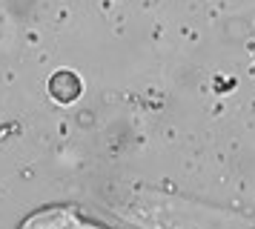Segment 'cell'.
<instances>
[{
    "instance_id": "6da1fadb",
    "label": "cell",
    "mask_w": 255,
    "mask_h": 229,
    "mask_svg": "<svg viewBox=\"0 0 255 229\" xmlns=\"http://www.w3.org/2000/svg\"><path fill=\"white\" fill-rule=\"evenodd\" d=\"M23 229H104V227L83 224L69 209H46V212H37L35 218H29Z\"/></svg>"
},
{
    "instance_id": "7a4b0ae2",
    "label": "cell",
    "mask_w": 255,
    "mask_h": 229,
    "mask_svg": "<svg viewBox=\"0 0 255 229\" xmlns=\"http://www.w3.org/2000/svg\"><path fill=\"white\" fill-rule=\"evenodd\" d=\"M49 92H52V98L60 103H72L81 98V78L69 72V69H60L55 78L49 80Z\"/></svg>"
}]
</instances>
